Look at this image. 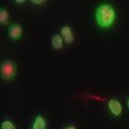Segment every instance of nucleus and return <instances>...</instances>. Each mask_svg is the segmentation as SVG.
<instances>
[{
    "label": "nucleus",
    "mask_w": 129,
    "mask_h": 129,
    "mask_svg": "<svg viewBox=\"0 0 129 129\" xmlns=\"http://www.w3.org/2000/svg\"><path fill=\"white\" fill-rule=\"evenodd\" d=\"M95 22L97 26L101 29H109L116 22L117 11L115 7L109 2H103L96 8L95 10Z\"/></svg>",
    "instance_id": "f257e3e1"
},
{
    "label": "nucleus",
    "mask_w": 129,
    "mask_h": 129,
    "mask_svg": "<svg viewBox=\"0 0 129 129\" xmlns=\"http://www.w3.org/2000/svg\"><path fill=\"white\" fill-rule=\"evenodd\" d=\"M17 74L16 63L11 59L2 60L0 64V78L2 81H13Z\"/></svg>",
    "instance_id": "f03ea898"
},
{
    "label": "nucleus",
    "mask_w": 129,
    "mask_h": 129,
    "mask_svg": "<svg viewBox=\"0 0 129 129\" xmlns=\"http://www.w3.org/2000/svg\"><path fill=\"white\" fill-rule=\"evenodd\" d=\"M24 34V29L21 24L18 23H12L9 25V28H8V36L11 40L13 41H18L19 39L23 37Z\"/></svg>",
    "instance_id": "7ed1b4c3"
},
{
    "label": "nucleus",
    "mask_w": 129,
    "mask_h": 129,
    "mask_svg": "<svg viewBox=\"0 0 129 129\" xmlns=\"http://www.w3.org/2000/svg\"><path fill=\"white\" fill-rule=\"evenodd\" d=\"M108 109L110 113L115 116V117H118L123 114V104L120 103V101L118 99H115V98H111L109 99L108 101Z\"/></svg>",
    "instance_id": "20e7f679"
},
{
    "label": "nucleus",
    "mask_w": 129,
    "mask_h": 129,
    "mask_svg": "<svg viewBox=\"0 0 129 129\" xmlns=\"http://www.w3.org/2000/svg\"><path fill=\"white\" fill-rule=\"evenodd\" d=\"M60 35L63 39V41L66 44L70 45L74 42V34H73V30H72V27L70 25H64L60 28Z\"/></svg>",
    "instance_id": "39448f33"
},
{
    "label": "nucleus",
    "mask_w": 129,
    "mask_h": 129,
    "mask_svg": "<svg viewBox=\"0 0 129 129\" xmlns=\"http://www.w3.org/2000/svg\"><path fill=\"white\" fill-rule=\"evenodd\" d=\"M30 129H47V122L41 114L35 116Z\"/></svg>",
    "instance_id": "423d86ee"
},
{
    "label": "nucleus",
    "mask_w": 129,
    "mask_h": 129,
    "mask_svg": "<svg viewBox=\"0 0 129 129\" xmlns=\"http://www.w3.org/2000/svg\"><path fill=\"white\" fill-rule=\"evenodd\" d=\"M63 39L61 37V35L60 34H55L53 35V37L51 39V45L53 47V50L55 51H60L61 48L63 47Z\"/></svg>",
    "instance_id": "0eeeda50"
},
{
    "label": "nucleus",
    "mask_w": 129,
    "mask_h": 129,
    "mask_svg": "<svg viewBox=\"0 0 129 129\" xmlns=\"http://www.w3.org/2000/svg\"><path fill=\"white\" fill-rule=\"evenodd\" d=\"M9 19H10L9 12L7 11V9L1 7L0 8V24L1 25H7V24H9Z\"/></svg>",
    "instance_id": "6e6552de"
},
{
    "label": "nucleus",
    "mask_w": 129,
    "mask_h": 129,
    "mask_svg": "<svg viewBox=\"0 0 129 129\" xmlns=\"http://www.w3.org/2000/svg\"><path fill=\"white\" fill-rule=\"evenodd\" d=\"M0 129H16V126L12 120L6 119L1 123V125H0Z\"/></svg>",
    "instance_id": "1a4fd4ad"
},
{
    "label": "nucleus",
    "mask_w": 129,
    "mask_h": 129,
    "mask_svg": "<svg viewBox=\"0 0 129 129\" xmlns=\"http://www.w3.org/2000/svg\"><path fill=\"white\" fill-rule=\"evenodd\" d=\"M29 1L35 6H41V5H43V3H45L47 0H29Z\"/></svg>",
    "instance_id": "9d476101"
},
{
    "label": "nucleus",
    "mask_w": 129,
    "mask_h": 129,
    "mask_svg": "<svg viewBox=\"0 0 129 129\" xmlns=\"http://www.w3.org/2000/svg\"><path fill=\"white\" fill-rule=\"evenodd\" d=\"M28 1V0H14V2L16 3V5H19V6H22V5H25V3Z\"/></svg>",
    "instance_id": "9b49d317"
},
{
    "label": "nucleus",
    "mask_w": 129,
    "mask_h": 129,
    "mask_svg": "<svg viewBox=\"0 0 129 129\" xmlns=\"http://www.w3.org/2000/svg\"><path fill=\"white\" fill-rule=\"evenodd\" d=\"M63 129H78V128H76V126H74V125H70V126L64 127Z\"/></svg>",
    "instance_id": "f8f14e48"
},
{
    "label": "nucleus",
    "mask_w": 129,
    "mask_h": 129,
    "mask_svg": "<svg viewBox=\"0 0 129 129\" xmlns=\"http://www.w3.org/2000/svg\"><path fill=\"white\" fill-rule=\"evenodd\" d=\"M127 108H128V110H129V96H128V98H127Z\"/></svg>",
    "instance_id": "ddd939ff"
}]
</instances>
